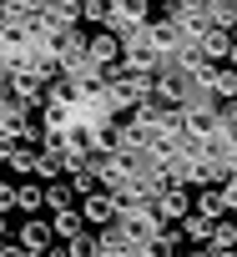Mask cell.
I'll return each instance as SVG.
<instances>
[{
  "mask_svg": "<svg viewBox=\"0 0 237 257\" xmlns=\"http://www.w3.org/2000/svg\"><path fill=\"white\" fill-rule=\"evenodd\" d=\"M177 257H212V252H197V247H187V252H177Z\"/></svg>",
  "mask_w": 237,
  "mask_h": 257,
  "instance_id": "cell-27",
  "label": "cell"
},
{
  "mask_svg": "<svg viewBox=\"0 0 237 257\" xmlns=\"http://www.w3.org/2000/svg\"><path fill=\"white\" fill-rule=\"evenodd\" d=\"M152 21H157V6H147V0H116V6H106V26L101 31H111L116 41H127V36L147 31Z\"/></svg>",
  "mask_w": 237,
  "mask_h": 257,
  "instance_id": "cell-1",
  "label": "cell"
},
{
  "mask_svg": "<svg viewBox=\"0 0 237 257\" xmlns=\"http://www.w3.org/2000/svg\"><path fill=\"white\" fill-rule=\"evenodd\" d=\"M192 212H197V217H207V222H217V217H222L217 187H197V192H192Z\"/></svg>",
  "mask_w": 237,
  "mask_h": 257,
  "instance_id": "cell-17",
  "label": "cell"
},
{
  "mask_svg": "<svg viewBox=\"0 0 237 257\" xmlns=\"http://www.w3.org/2000/svg\"><path fill=\"white\" fill-rule=\"evenodd\" d=\"M116 152H122V126L116 121L91 126V157H116Z\"/></svg>",
  "mask_w": 237,
  "mask_h": 257,
  "instance_id": "cell-11",
  "label": "cell"
},
{
  "mask_svg": "<svg viewBox=\"0 0 237 257\" xmlns=\"http://www.w3.org/2000/svg\"><path fill=\"white\" fill-rule=\"evenodd\" d=\"M46 187L36 182V177H26V182H16V212H26V217H46Z\"/></svg>",
  "mask_w": 237,
  "mask_h": 257,
  "instance_id": "cell-10",
  "label": "cell"
},
{
  "mask_svg": "<svg viewBox=\"0 0 237 257\" xmlns=\"http://www.w3.org/2000/svg\"><path fill=\"white\" fill-rule=\"evenodd\" d=\"M111 232H116V242H127V247L137 252L142 242H152V237L162 232V222H157V212H152V207H127V212H116Z\"/></svg>",
  "mask_w": 237,
  "mask_h": 257,
  "instance_id": "cell-2",
  "label": "cell"
},
{
  "mask_svg": "<svg viewBox=\"0 0 237 257\" xmlns=\"http://www.w3.org/2000/svg\"><path fill=\"white\" fill-rule=\"evenodd\" d=\"M11 242H16L21 252H31V257H46V252L56 247V237H51V222H46V217H26V222H21V232H16Z\"/></svg>",
  "mask_w": 237,
  "mask_h": 257,
  "instance_id": "cell-3",
  "label": "cell"
},
{
  "mask_svg": "<svg viewBox=\"0 0 237 257\" xmlns=\"http://www.w3.org/2000/svg\"><path fill=\"white\" fill-rule=\"evenodd\" d=\"M222 121H227V126H237V101H227V106H222Z\"/></svg>",
  "mask_w": 237,
  "mask_h": 257,
  "instance_id": "cell-25",
  "label": "cell"
},
{
  "mask_svg": "<svg viewBox=\"0 0 237 257\" xmlns=\"http://www.w3.org/2000/svg\"><path fill=\"white\" fill-rule=\"evenodd\" d=\"M61 252H66V257H96V232L86 227V232H81V237H71Z\"/></svg>",
  "mask_w": 237,
  "mask_h": 257,
  "instance_id": "cell-20",
  "label": "cell"
},
{
  "mask_svg": "<svg viewBox=\"0 0 237 257\" xmlns=\"http://www.w3.org/2000/svg\"><path fill=\"white\" fill-rule=\"evenodd\" d=\"M207 252H237V222H232V217H217V222H212Z\"/></svg>",
  "mask_w": 237,
  "mask_h": 257,
  "instance_id": "cell-14",
  "label": "cell"
},
{
  "mask_svg": "<svg viewBox=\"0 0 237 257\" xmlns=\"http://www.w3.org/2000/svg\"><path fill=\"white\" fill-rule=\"evenodd\" d=\"M212 257H237V252H212Z\"/></svg>",
  "mask_w": 237,
  "mask_h": 257,
  "instance_id": "cell-30",
  "label": "cell"
},
{
  "mask_svg": "<svg viewBox=\"0 0 237 257\" xmlns=\"http://www.w3.org/2000/svg\"><path fill=\"white\" fill-rule=\"evenodd\" d=\"M106 26V6H101V0H86V6H81V31H101Z\"/></svg>",
  "mask_w": 237,
  "mask_h": 257,
  "instance_id": "cell-21",
  "label": "cell"
},
{
  "mask_svg": "<svg viewBox=\"0 0 237 257\" xmlns=\"http://www.w3.org/2000/svg\"><path fill=\"white\" fill-rule=\"evenodd\" d=\"M207 21H212V31H232L237 26V6H232V0H207Z\"/></svg>",
  "mask_w": 237,
  "mask_h": 257,
  "instance_id": "cell-16",
  "label": "cell"
},
{
  "mask_svg": "<svg viewBox=\"0 0 237 257\" xmlns=\"http://www.w3.org/2000/svg\"><path fill=\"white\" fill-rule=\"evenodd\" d=\"M217 202H222V217H237V172L217 182Z\"/></svg>",
  "mask_w": 237,
  "mask_h": 257,
  "instance_id": "cell-19",
  "label": "cell"
},
{
  "mask_svg": "<svg viewBox=\"0 0 237 257\" xmlns=\"http://www.w3.org/2000/svg\"><path fill=\"white\" fill-rule=\"evenodd\" d=\"M0 242H11V222L6 217H0Z\"/></svg>",
  "mask_w": 237,
  "mask_h": 257,
  "instance_id": "cell-26",
  "label": "cell"
},
{
  "mask_svg": "<svg viewBox=\"0 0 237 257\" xmlns=\"http://www.w3.org/2000/svg\"><path fill=\"white\" fill-rule=\"evenodd\" d=\"M167 71H177V76H187V81H192L197 71H207V56H202V46H197V41H182V46L167 56Z\"/></svg>",
  "mask_w": 237,
  "mask_h": 257,
  "instance_id": "cell-6",
  "label": "cell"
},
{
  "mask_svg": "<svg viewBox=\"0 0 237 257\" xmlns=\"http://www.w3.org/2000/svg\"><path fill=\"white\" fill-rule=\"evenodd\" d=\"M152 212H157V222H162V227H177V222L192 212V192H187V187H167V192L152 202Z\"/></svg>",
  "mask_w": 237,
  "mask_h": 257,
  "instance_id": "cell-4",
  "label": "cell"
},
{
  "mask_svg": "<svg viewBox=\"0 0 237 257\" xmlns=\"http://www.w3.org/2000/svg\"><path fill=\"white\" fill-rule=\"evenodd\" d=\"M142 36H147V41L157 46V56H162V61H167V56H172V51L182 46V36H177V26H172V21L162 16V6H157V21H152V26H147Z\"/></svg>",
  "mask_w": 237,
  "mask_h": 257,
  "instance_id": "cell-8",
  "label": "cell"
},
{
  "mask_svg": "<svg viewBox=\"0 0 237 257\" xmlns=\"http://www.w3.org/2000/svg\"><path fill=\"white\" fill-rule=\"evenodd\" d=\"M0 257H31V252H21L16 242H0Z\"/></svg>",
  "mask_w": 237,
  "mask_h": 257,
  "instance_id": "cell-24",
  "label": "cell"
},
{
  "mask_svg": "<svg viewBox=\"0 0 237 257\" xmlns=\"http://www.w3.org/2000/svg\"><path fill=\"white\" fill-rule=\"evenodd\" d=\"M11 212H16V182L0 177V217H11Z\"/></svg>",
  "mask_w": 237,
  "mask_h": 257,
  "instance_id": "cell-22",
  "label": "cell"
},
{
  "mask_svg": "<svg viewBox=\"0 0 237 257\" xmlns=\"http://www.w3.org/2000/svg\"><path fill=\"white\" fill-rule=\"evenodd\" d=\"M36 157H41V147H16L11 157H6V172H16V177H36Z\"/></svg>",
  "mask_w": 237,
  "mask_h": 257,
  "instance_id": "cell-15",
  "label": "cell"
},
{
  "mask_svg": "<svg viewBox=\"0 0 237 257\" xmlns=\"http://www.w3.org/2000/svg\"><path fill=\"white\" fill-rule=\"evenodd\" d=\"M46 257H66V252H61V247H51V252H46Z\"/></svg>",
  "mask_w": 237,
  "mask_h": 257,
  "instance_id": "cell-29",
  "label": "cell"
},
{
  "mask_svg": "<svg viewBox=\"0 0 237 257\" xmlns=\"http://www.w3.org/2000/svg\"><path fill=\"white\" fill-rule=\"evenodd\" d=\"M177 242H187V247L207 252V242H212V222H207V217H197V212H187V217L177 222Z\"/></svg>",
  "mask_w": 237,
  "mask_h": 257,
  "instance_id": "cell-9",
  "label": "cell"
},
{
  "mask_svg": "<svg viewBox=\"0 0 237 257\" xmlns=\"http://www.w3.org/2000/svg\"><path fill=\"white\" fill-rule=\"evenodd\" d=\"M86 61L91 66H116V61H122V41H116L111 31H86Z\"/></svg>",
  "mask_w": 237,
  "mask_h": 257,
  "instance_id": "cell-5",
  "label": "cell"
},
{
  "mask_svg": "<svg viewBox=\"0 0 237 257\" xmlns=\"http://www.w3.org/2000/svg\"><path fill=\"white\" fill-rule=\"evenodd\" d=\"M197 46H202V56H207V66H227V56H232V41H227L222 31H207V36H202Z\"/></svg>",
  "mask_w": 237,
  "mask_h": 257,
  "instance_id": "cell-12",
  "label": "cell"
},
{
  "mask_svg": "<svg viewBox=\"0 0 237 257\" xmlns=\"http://www.w3.org/2000/svg\"><path fill=\"white\" fill-rule=\"evenodd\" d=\"M227 41H232V51H237V26H232V31H227Z\"/></svg>",
  "mask_w": 237,
  "mask_h": 257,
  "instance_id": "cell-28",
  "label": "cell"
},
{
  "mask_svg": "<svg viewBox=\"0 0 237 257\" xmlns=\"http://www.w3.org/2000/svg\"><path fill=\"white\" fill-rule=\"evenodd\" d=\"M46 222H51V237H61V242H71V237L86 232V222H81L76 207H71V212H56V217H46Z\"/></svg>",
  "mask_w": 237,
  "mask_h": 257,
  "instance_id": "cell-13",
  "label": "cell"
},
{
  "mask_svg": "<svg viewBox=\"0 0 237 257\" xmlns=\"http://www.w3.org/2000/svg\"><path fill=\"white\" fill-rule=\"evenodd\" d=\"M232 172H237V167H232Z\"/></svg>",
  "mask_w": 237,
  "mask_h": 257,
  "instance_id": "cell-31",
  "label": "cell"
},
{
  "mask_svg": "<svg viewBox=\"0 0 237 257\" xmlns=\"http://www.w3.org/2000/svg\"><path fill=\"white\" fill-rule=\"evenodd\" d=\"M41 202H46V212H51V217H56V212H71V207H76V197H71V187H66V182H51Z\"/></svg>",
  "mask_w": 237,
  "mask_h": 257,
  "instance_id": "cell-18",
  "label": "cell"
},
{
  "mask_svg": "<svg viewBox=\"0 0 237 257\" xmlns=\"http://www.w3.org/2000/svg\"><path fill=\"white\" fill-rule=\"evenodd\" d=\"M76 212H81V222H86V227H96V232H106V227L116 222V202H111L106 192H96V197H86V202H81Z\"/></svg>",
  "mask_w": 237,
  "mask_h": 257,
  "instance_id": "cell-7",
  "label": "cell"
},
{
  "mask_svg": "<svg viewBox=\"0 0 237 257\" xmlns=\"http://www.w3.org/2000/svg\"><path fill=\"white\" fill-rule=\"evenodd\" d=\"M11 152H16V142H11L6 132H0V167H6V157H11Z\"/></svg>",
  "mask_w": 237,
  "mask_h": 257,
  "instance_id": "cell-23",
  "label": "cell"
}]
</instances>
